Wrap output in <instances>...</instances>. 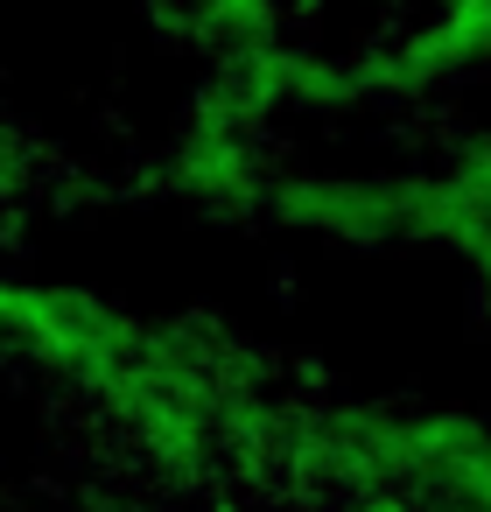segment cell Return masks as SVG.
<instances>
[{
    "instance_id": "1",
    "label": "cell",
    "mask_w": 491,
    "mask_h": 512,
    "mask_svg": "<svg viewBox=\"0 0 491 512\" xmlns=\"http://www.w3.org/2000/svg\"><path fill=\"white\" fill-rule=\"evenodd\" d=\"M148 8L211 71H260L288 50V0H148Z\"/></svg>"
},
{
    "instance_id": "2",
    "label": "cell",
    "mask_w": 491,
    "mask_h": 512,
    "mask_svg": "<svg viewBox=\"0 0 491 512\" xmlns=\"http://www.w3.org/2000/svg\"><path fill=\"white\" fill-rule=\"evenodd\" d=\"M421 8H428V0H421Z\"/></svg>"
}]
</instances>
